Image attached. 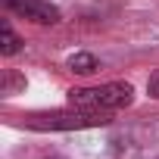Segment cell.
Here are the masks:
<instances>
[{
  "label": "cell",
  "instance_id": "1",
  "mask_svg": "<svg viewBox=\"0 0 159 159\" xmlns=\"http://www.w3.org/2000/svg\"><path fill=\"white\" fill-rule=\"evenodd\" d=\"M134 103V84L131 81H106L94 88H72L69 106L91 109V112H119Z\"/></svg>",
  "mask_w": 159,
  "mask_h": 159
},
{
  "label": "cell",
  "instance_id": "2",
  "mask_svg": "<svg viewBox=\"0 0 159 159\" xmlns=\"http://www.w3.org/2000/svg\"><path fill=\"white\" fill-rule=\"evenodd\" d=\"M103 125H109V112H91L78 106L25 116V128L31 131H84V128H103Z\"/></svg>",
  "mask_w": 159,
  "mask_h": 159
},
{
  "label": "cell",
  "instance_id": "3",
  "mask_svg": "<svg viewBox=\"0 0 159 159\" xmlns=\"http://www.w3.org/2000/svg\"><path fill=\"white\" fill-rule=\"evenodd\" d=\"M7 13H13L16 19H25L31 25H56L59 22V10L50 0H3Z\"/></svg>",
  "mask_w": 159,
  "mask_h": 159
},
{
  "label": "cell",
  "instance_id": "4",
  "mask_svg": "<svg viewBox=\"0 0 159 159\" xmlns=\"http://www.w3.org/2000/svg\"><path fill=\"white\" fill-rule=\"evenodd\" d=\"M66 66H69V72H75V75H94V72H100V59L94 56V53H88V50H78V53H72L69 59H66Z\"/></svg>",
  "mask_w": 159,
  "mask_h": 159
},
{
  "label": "cell",
  "instance_id": "5",
  "mask_svg": "<svg viewBox=\"0 0 159 159\" xmlns=\"http://www.w3.org/2000/svg\"><path fill=\"white\" fill-rule=\"evenodd\" d=\"M19 50H22V38L13 31L10 22H3V28H0V53L3 56H16Z\"/></svg>",
  "mask_w": 159,
  "mask_h": 159
},
{
  "label": "cell",
  "instance_id": "6",
  "mask_svg": "<svg viewBox=\"0 0 159 159\" xmlns=\"http://www.w3.org/2000/svg\"><path fill=\"white\" fill-rule=\"evenodd\" d=\"M147 94H150L153 100H159V69L150 75V81H147Z\"/></svg>",
  "mask_w": 159,
  "mask_h": 159
},
{
  "label": "cell",
  "instance_id": "7",
  "mask_svg": "<svg viewBox=\"0 0 159 159\" xmlns=\"http://www.w3.org/2000/svg\"><path fill=\"white\" fill-rule=\"evenodd\" d=\"M50 159H59V156H50Z\"/></svg>",
  "mask_w": 159,
  "mask_h": 159
}]
</instances>
